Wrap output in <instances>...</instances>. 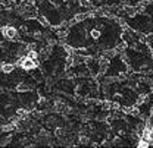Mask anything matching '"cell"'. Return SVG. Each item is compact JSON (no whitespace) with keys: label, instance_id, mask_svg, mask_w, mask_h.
I'll return each mask as SVG.
<instances>
[{"label":"cell","instance_id":"cell-1","mask_svg":"<svg viewBox=\"0 0 153 148\" xmlns=\"http://www.w3.org/2000/svg\"><path fill=\"white\" fill-rule=\"evenodd\" d=\"M18 65H19V68H21L22 71L31 72V71L37 69L38 60H34L33 57H30V56L25 54V56H22V57H19L18 59Z\"/></svg>","mask_w":153,"mask_h":148},{"label":"cell","instance_id":"cell-2","mask_svg":"<svg viewBox=\"0 0 153 148\" xmlns=\"http://www.w3.org/2000/svg\"><path fill=\"white\" fill-rule=\"evenodd\" d=\"M1 34H3V37L6 38V40H12V41H18L19 38H21V34H19V31L15 28V27H12V25H3L1 27Z\"/></svg>","mask_w":153,"mask_h":148},{"label":"cell","instance_id":"cell-3","mask_svg":"<svg viewBox=\"0 0 153 148\" xmlns=\"http://www.w3.org/2000/svg\"><path fill=\"white\" fill-rule=\"evenodd\" d=\"M97 60H99V69H100V72H99L97 76H103V75L108 72L109 66H111V60H109V57H106V56H102V57H99Z\"/></svg>","mask_w":153,"mask_h":148},{"label":"cell","instance_id":"cell-4","mask_svg":"<svg viewBox=\"0 0 153 148\" xmlns=\"http://www.w3.org/2000/svg\"><path fill=\"white\" fill-rule=\"evenodd\" d=\"M122 12H124L127 16H130V18H134V16L138 15V9H137V6H134V4H125V6L122 7Z\"/></svg>","mask_w":153,"mask_h":148},{"label":"cell","instance_id":"cell-5","mask_svg":"<svg viewBox=\"0 0 153 148\" xmlns=\"http://www.w3.org/2000/svg\"><path fill=\"white\" fill-rule=\"evenodd\" d=\"M15 90L21 94H25V93H30L31 91V84H28V82H25V81H21L16 84V87H15Z\"/></svg>","mask_w":153,"mask_h":148},{"label":"cell","instance_id":"cell-6","mask_svg":"<svg viewBox=\"0 0 153 148\" xmlns=\"http://www.w3.org/2000/svg\"><path fill=\"white\" fill-rule=\"evenodd\" d=\"M1 72L3 74H12L15 72V65L10 62H1Z\"/></svg>","mask_w":153,"mask_h":148},{"label":"cell","instance_id":"cell-7","mask_svg":"<svg viewBox=\"0 0 153 148\" xmlns=\"http://www.w3.org/2000/svg\"><path fill=\"white\" fill-rule=\"evenodd\" d=\"M78 6L79 7H82V9H88V10H96L94 9V4H93V1L91 0H78Z\"/></svg>","mask_w":153,"mask_h":148},{"label":"cell","instance_id":"cell-8","mask_svg":"<svg viewBox=\"0 0 153 148\" xmlns=\"http://www.w3.org/2000/svg\"><path fill=\"white\" fill-rule=\"evenodd\" d=\"M37 21H38V24H40V25H43L44 28H50V27H52V22H50V19L47 18L46 15H38Z\"/></svg>","mask_w":153,"mask_h":148},{"label":"cell","instance_id":"cell-9","mask_svg":"<svg viewBox=\"0 0 153 148\" xmlns=\"http://www.w3.org/2000/svg\"><path fill=\"white\" fill-rule=\"evenodd\" d=\"M53 135H55V138H57V139H63V138L66 136V129L62 128V126H56Z\"/></svg>","mask_w":153,"mask_h":148},{"label":"cell","instance_id":"cell-10","mask_svg":"<svg viewBox=\"0 0 153 148\" xmlns=\"http://www.w3.org/2000/svg\"><path fill=\"white\" fill-rule=\"evenodd\" d=\"M28 114H30L28 109H16V110H15V119H16V120H18V119H25Z\"/></svg>","mask_w":153,"mask_h":148},{"label":"cell","instance_id":"cell-11","mask_svg":"<svg viewBox=\"0 0 153 148\" xmlns=\"http://www.w3.org/2000/svg\"><path fill=\"white\" fill-rule=\"evenodd\" d=\"M102 34H103L102 29L96 27V28H93V29L90 31V38H91V40H100V38H102Z\"/></svg>","mask_w":153,"mask_h":148},{"label":"cell","instance_id":"cell-12","mask_svg":"<svg viewBox=\"0 0 153 148\" xmlns=\"http://www.w3.org/2000/svg\"><path fill=\"white\" fill-rule=\"evenodd\" d=\"M36 104H37L38 110H44L46 106H47V98H46V97H38L37 101H36Z\"/></svg>","mask_w":153,"mask_h":148},{"label":"cell","instance_id":"cell-13","mask_svg":"<svg viewBox=\"0 0 153 148\" xmlns=\"http://www.w3.org/2000/svg\"><path fill=\"white\" fill-rule=\"evenodd\" d=\"M78 142H79L81 145H88V144H90V136H88L87 133H79Z\"/></svg>","mask_w":153,"mask_h":148},{"label":"cell","instance_id":"cell-14","mask_svg":"<svg viewBox=\"0 0 153 148\" xmlns=\"http://www.w3.org/2000/svg\"><path fill=\"white\" fill-rule=\"evenodd\" d=\"M12 138H13V135H12V133H7L6 136H3V139H1L0 145H1V147H4V145H9V144H10V141H12Z\"/></svg>","mask_w":153,"mask_h":148},{"label":"cell","instance_id":"cell-15","mask_svg":"<svg viewBox=\"0 0 153 148\" xmlns=\"http://www.w3.org/2000/svg\"><path fill=\"white\" fill-rule=\"evenodd\" d=\"M16 129V123H7V125H3L1 126V132H10V130Z\"/></svg>","mask_w":153,"mask_h":148},{"label":"cell","instance_id":"cell-16","mask_svg":"<svg viewBox=\"0 0 153 148\" xmlns=\"http://www.w3.org/2000/svg\"><path fill=\"white\" fill-rule=\"evenodd\" d=\"M100 109H102L103 111L112 110V101H102V104H100Z\"/></svg>","mask_w":153,"mask_h":148},{"label":"cell","instance_id":"cell-17","mask_svg":"<svg viewBox=\"0 0 153 148\" xmlns=\"http://www.w3.org/2000/svg\"><path fill=\"white\" fill-rule=\"evenodd\" d=\"M28 32H30V31H28V27H27V25H21V27H19V34H21V35H27Z\"/></svg>","mask_w":153,"mask_h":148},{"label":"cell","instance_id":"cell-18","mask_svg":"<svg viewBox=\"0 0 153 148\" xmlns=\"http://www.w3.org/2000/svg\"><path fill=\"white\" fill-rule=\"evenodd\" d=\"M25 47H27V52H33V50L37 49V44H36V43H27Z\"/></svg>","mask_w":153,"mask_h":148},{"label":"cell","instance_id":"cell-19","mask_svg":"<svg viewBox=\"0 0 153 148\" xmlns=\"http://www.w3.org/2000/svg\"><path fill=\"white\" fill-rule=\"evenodd\" d=\"M41 1H46V0H41Z\"/></svg>","mask_w":153,"mask_h":148}]
</instances>
